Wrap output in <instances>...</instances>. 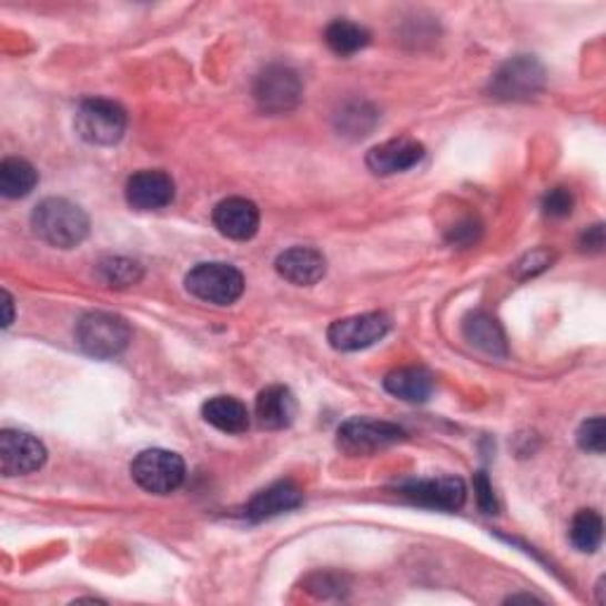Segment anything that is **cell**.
<instances>
[{
    "label": "cell",
    "mask_w": 606,
    "mask_h": 606,
    "mask_svg": "<svg viewBox=\"0 0 606 606\" xmlns=\"http://www.w3.org/2000/svg\"><path fill=\"white\" fill-rule=\"evenodd\" d=\"M31 228L43 242L58 249L79 246L91 230L85 211L62 198L43 200L31 213Z\"/></svg>",
    "instance_id": "1"
},
{
    "label": "cell",
    "mask_w": 606,
    "mask_h": 606,
    "mask_svg": "<svg viewBox=\"0 0 606 606\" xmlns=\"http://www.w3.org/2000/svg\"><path fill=\"white\" fill-rule=\"evenodd\" d=\"M77 344L93 358L110 361L121 355L131 344V325L114 313H85L74 330Z\"/></svg>",
    "instance_id": "2"
},
{
    "label": "cell",
    "mask_w": 606,
    "mask_h": 606,
    "mask_svg": "<svg viewBox=\"0 0 606 606\" xmlns=\"http://www.w3.org/2000/svg\"><path fill=\"white\" fill-rule=\"evenodd\" d=\"M185 290L206 303L230 306L244 292V275L230 263H200L185 275Z\"/></svg>",
    "instance_id": "3"
},
{
    "label": "cell",
    "mask_w": 606,
    "mask_h": 606,
    "mask_svg": "<svg viewBox=\"0 0 606 606\" xmlns=\"http://www.w3.org/2000/svg\"><path fill=\"white\" fill-rule=\"evenodd\" d=\"M74 123L77 133L91 145H114L127 133L129 117L121 104L104 98H91L79 107Z\"/></svg>",
    "instance_id": "4"
},
{
    "label": "cell",
    "mask_w": 606,
    "mask_h": 606,
    "mask_svg": "<svg viewBox=\"0 0 606 606\" xmlns=\"http://www.w3.org/2000/svg\"><path fill=\"white\" fill-rule=\"evenodd\" d=\"M133 481L152 495H169L183 486L185 481V462L181 455L171 451L152 448L142 451L131 465Z\"/></svg>",
    "instance_id": "5"
},
{
    "label": "cell",
    "mask_w": 606,
    "mask_h": 606,
    "mask_svg": "<svg viewBox=\"0 0 606 606\" xmlns=\"http://www.w3.org/2000/svg\"><path fill=\"white\" fill-rule=\"evenodd\" d=\"M401 441H405V432L398 424L372 417H353L336 432V445L346 455H372Z\"/></svg>",
    "instance_id": "6"
},
{
    "label": "cell",
    "mask_w": 606,
    "mask_h": 606,
    "mask_svg": "<svg viewBox=\"0 0 606 606\" xmlns=\"http://www.w3.org/2000/svg\"><path fill=\"white\" fill-rule=\"evenodd\" d=\"M545 85V69L531 55H516L501 67L491 81V98L497 100H531Z\"/></svg>",
    "instance_id": "7"
},
{
    "label": "cell",
    "mask_w": 606,
    "mask_h": 606,
    "mask_svg": "<svg viewBox=\"0 0 606 606\" xmlns=\"http://www.w3.org/2000/svg\"><path fill=\"white\" fill-rule=\"evenodd\" d=\"M303 93L301 79L294 69L284 64H273L261 71L254 83V98L263 112L284 114L294 110Z\"/></svg>",
    "instance_id": "8"
},
{
    "label": "cell",
    "mask_w": 606,
    "mask_h": 606,
    "mask_svg": "<svg viewBox=\"0 0 606 606\" xmlns=\"http://www.w3.org/2000/svg\"><path fill=\"white\" fill-rule=\"evenodd\" d=\"M388 330L391 320L384 313H363L336 320L327 330V339L336 351H361L382 342Z\"/></svg>",
    "instance_id": "9"
},
{
    "label": "cell",
    "mask_w": 606,
    "mask_h": 606,
    "mask_svg": "<svg viewBox=\"0 0 606 606\" xmlns=\"http://www.w3.org/2000/svg\"><path fill=\"white\" fill-rule=\"evenodd\" d=\"M401 495L407 497L410 503L443 509V512H455L467 501V486L465 481L457 476H436V478H417L407 481L401 488Z\"/></svg>",
    "instance_id": "10"
},
{
    "label": "cell",
    "mask_w": 606,
    "mask_h": 606,
    "mask_svg": "<svg viewBox=\"0 0 606 606\" xmlns=\"http://www.w3.org/2000/svg\"><path fill=\"white\" fill-rule=\"evenodd\" d=\"M46 445L31 434L6 430L0 434V472L3 476H24L46 465Z\"/></svg>",
    "instance_id": "11"
},
{
    "label": "cell",
    "mask_w": 606,
    "mask_h": 606,
    "mask_svg": "<svg viewBox=\"0 0 606 606\" xmlns=\"http://www.w3.org/2000/svg\"><path fill=\"white\" fill-rule=\"evenodd\" d=\"M261 213L254 202L244 198H228L213 209V225L219 228V233L228 240H252L259 233Z\"/></svg>",
    "instance_id": "12"
},
{
    "label": "cell",
    "mask_w": 606,
    "mask_h": 606,
    "mask_svg": "<svg viewBox=\"0 0 606 606\" xmlns=\"http://www.w3.org/2000/svg\"><path fill=\"white\" fill-rule=\"evenodd\" d=\"M175 198V185L164 171H138L127 183V200L138 211L164 209Z\"/></svg>",
    "instance_id": "13"
},
{
    "label": "cell",
    "mask_w": 606,
    "mask_h": 606,
    "mask_svg": "<svg viewBox=\"0 0 606 606\" xmlns=\"http://www.w3.org/2000/svg\"><path fill=\"white\" fill-rule=\"evenodd\" d=\"M422 159H424V145H420L417 140L398 138V140H388L377 148H372L365 156V164L372 173L377 175H394V173H403L407 169L417 166Z\"/></svg>",
    "instance_id": "14"
},
{
    "label": "cell",
    "mask_w": 606,
    "mask_h": 606,
    "mask_svg": "<svg viewBox=\"0 0 606 606\" xmlns=\"http://www.w3.org/2000/svg\"><path fill=\"white\" fill-rule=\"evenodd\" d=\"M275 271L280 277L296 284V287H311L327 273L325 256L311 246H294L280 254L275 261Z\"/></svg>",
    "instance_id": "15"
},
{
    "label": "cell",
    "mask_w": 606,
    "mask_h": 606,
    "mask_svg": "<svg viewBox=\"0 0 606 606\" xmlns=\"http://www.w3.org/2000/svg\"><path fill=\"white\" fill-rule=\"evenodd\" d=\"M301 503L303 493L296 484H292V481H277V484L263 488L252 497V503L246 505V516L254 522L273 519V516L301 507Z\"/></svg>",
    "instance_id": "16"
},
{
    "label": "cell",
    "mask_w": 606,
    "mask_h": 606,
    "mask_svg": "<svg viewBox=\"0 0 606 606\" xmlns=\"http://www.w3.org/2000/svg\"><path fill=\"white\" fill-rule=\"evenodd\" d=\"M296 398L287 386H269L256 398V420L263 430H287L296 417Z\"/></svg>",
    "instance_id": "17"
},
{
    "label": "cell",
    "mask_w": 606,
    "mask_h": 606,
    "mask_svg": "<svg viewBox=\"0 0 606 606\" xmlns=\"http://www.w3.org/2000/svg\"><path fill=\"white\" fill-rule=\"evenodd\" d=\"M384 388L405 403H424L434 394V374L424 367H398L386 374Z\"/></svg>",
    "instance_id": "18"
},
{
    "label": "cell",
    "mask_w": 606,
    "mask_h": 606,
    "mask_svg": "<svg viewBox=\"0 0 606 606\" xmlns=\"http://www.w3.org/2000/svg\"><path fill=\"white\" fill-rule=\"evenodd\" d=\"M462 334H465L467 342L484 351L488 355H497V358H503L507 355V342H505V332L501 327L497 320L484 311L469 313L465 317V323H462Z\"/></svg>",
    "instance_id": "19"
},
{
    "label": "cell",
    "mask_w": 606,
    "mask_h": 606,
    "mask_svg": "<svg viewBox=\"0 0 606 606\" xmlns=\"http://www.w3.org/2000/svg\"><path fill=\"white\" fill-rule=\"evenodd\" d=\"M202 417L223 434H244L249 430V422H252L246 405L233 396L209 398L202 405Z\"/></svg>",
    "instance_id": "20"
},
{
    "label": "cell",
    "mask_w": 606,
    "mask_h": 606,
    "mask_svg": "<svg viewBox=\"0 0 606 606\" xmlns=\"http://www.w3.org/2000/svg\"><path fill=\"white\" fill-rule=\"evenodd\" d=\"M39 183V173L27 162V159L20 156H10L0 164V192L8 200H20L27 198V194Z\"/></svg>",
    "instance_id": "21"
},
{
    "label": "cell",
    "mask_w": 606,
    "mask_h": 606,
    "mask_svg": "<svg viewBox=\"0 0 606 606\" xmlns=\"http://www.w3.org/2000/svg\"><path fill=\"white\" fill-rule=\"evenodd\" d=\"M325 43L336 55H353L370 43V31L349 20H336L325 29Z\"/></svg>",
    "instance_id": "22"
},
{
    "label": "cell",
    "mask_w": 606,
    "mask_h": 606,
    "mask_svg": "<svg viewBox=\"0 0 606 606\" xmlns=\"http://www.w3.org/2000/svg\"><path fill=\"white\" fill-rule=\"evenodd\" d=\"M602 536H604V524H602V516L595 509H580L574 516L572 528H568V538H572L578 552L593 555V552L602 545Z\"/></svg>",
    "instance_id": "23"
},
{
    "label": "cell",
    "mask_w": 606,
    "mask_h": 606,
    "mask_svg": "<svg viewBox=\"0 0 606 606\" xmlns=\"http://www.w3.org/2000/svg\"><path fill=\"white\" fill-rule=\"evenodd\" d=\"M98 273L104 280V284L123 290V287H131V284H138L142 280V265L133 259L110 256V259L100 261Z\"/></svg>",
    "instance_id": "24"
},
{
    "label": "cell",
    "mask_w": 606,
    "mask_h": 606,
    "mask_svg": "<svg viewBox=\"0 0 606 606\" xmlns=\"http://www.w3.org/2000/svg\"><path fill=\"white\" fill-rule=\"evenodd\" d=\"M578 445L587 453L602 455L606 448V424L604 417H593L580 424L578 430Z\"/></svg>",
    "instance_id": "25"
},
{
    "label": "cell",
    "mask_w": 606,
    "mask_h": 606,
    "mask_svg": "<svg viewBox=\"0 0 606 606\" xmlns=\"http://www.w3.org/2000/svg\"><path fill=\"white\" fill-rule=\"evenodd\" d=\"M543 211L549 219H566L574 211V194L566 188H552L543 198Z\"/></svg>",
    "instance_id": "26"
},
{
    "label": "cell",
    "mask_w": 606,
    "mask_h": 606,
    "mask_svg": "<svg viewBox=\"0 0 606 606\" xmlns=\"http://www.w3.org/2000/svg\"><path fill=\"white\" fill-rule=\"evenodd\" d=\"M552 261H555V254H552L549 249H536V252H531L514 263V275L522 277V280L533 277V275L547 271Z\"/></svg>",
    "instance_id": "27"
},
{
    "label": "cell",
    "mask_w": 606,
    "mask_h": 606,
    "mask_svg": "<svg viewBox=\"0 0 606 606\" xmlns=\"http://www.w3.org/2000/svg\"><path fill=\"white\" fill-rule=\"evenodd\" d=\"M474 491H476L478 507L484 509V514H495L497 512V501H495V493H493V486H491L486 472H478L474 476Z\"/></svg>",
    "instance_id": "28"
},
{
    "label": "cell",
    "mask_w": 606,
    "mask_h": 606,
    "mask_svg": "<svg viewBox=\"0 0 606 606\" xmlns=\"http://www.w3.org/2000/svg\"><path fill=\"white\" fill-rule=\"evenodd\" d=\"M481 235V225L474 221V219H467V221H462L457 223L453 230H451V235H448V242L451 244H457V246H472Z\"/></svg>",
    "instance_id": "29"
},
{
    "label": "cell",
    "mask_w": 606,
    "mask_h": 606,
    "mask_svg": "<svg viewBox=\"0 0 606 606\" xmlns=\"http://www.w3.org/2000/svg\"><path fill=\"white\" fill-rule=\"evenodd\" d=\"M580 249L587 254H599L604 249V225L597 223L593 228H587L583 238H580Z\"/></svg>",
    "instance_id": "30"
},
{
    "label": "cell",
    "mask_w": 606,
    "mask_h": 606,
    "mask_svg": "<svg viewBox=\"0 0 606 606\" xmlns=\"http://www.w3.org/2000/svg\"><path fill=\"white\" fill-rule=\"evenodd\" d=\"M3 306H6V320H3V327H10L12 325V317H14V309H12V296L10 292H3Z\"/></svg>",
    "instance_id": "31"
}]
</instances>
